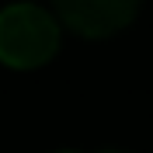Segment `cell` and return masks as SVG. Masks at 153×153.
<instances>
[{
  "instance_id": "cell-1",
  "label": "cell",
  "mask_w": 153,
  "mask_h": 153,
  "mask_svg": "<svg viewBox=\"0 0 153 153\" xmlns=\"http://www.w3.org/2000/svg\"><path fill=\"white\" fill-rule=\"evenodd\" d=\"M59 21L38 4H10L0 10V63L35 70L56 56Z\"/></svg>"
},
{
  "instance_id": "cell-2",
  "label": "cell",
  "mask_w": 153,
  "mask_h": 153,
  "mask_svg": "<svg viewBox=\"0 0 153 153\" xmlns=\"http://www.w3.org/2000/svg\"><path fill=\"white\" fill-rule=\"evenodd\" d=\"M59 21L76 35L105 38L125 28L139 10V0H52Z\"/></svg>"
}]
</instances>
